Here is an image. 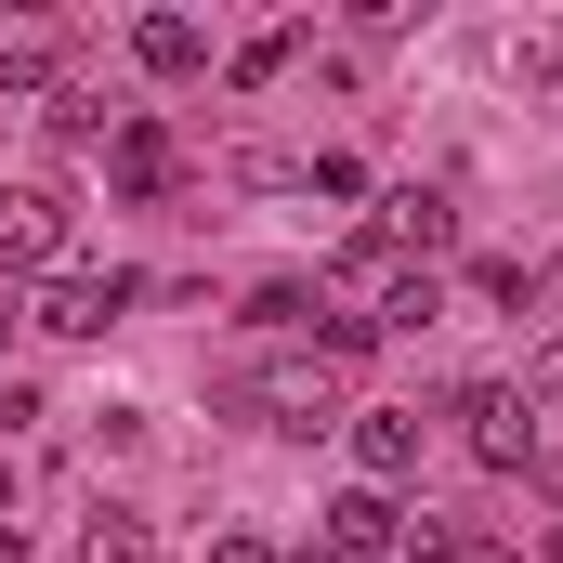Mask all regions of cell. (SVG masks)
<instances>
[{
	"mask_svg": "<svg viewBox=\"0 0 563 563\" xmlns=\"http://www.w3.org/2000/svg\"><path fill=\"white\" fill-rule=\"evenodd\" d=\"M66 236H79V197L53 170L0 184V276H66Z\"/></svg>",
	"mask_w": 563,
	"mask_h": 563,
	"instance_id": "2",
	"label": "cell"
},
{
	"mask_svg": "<svg viewBox=\"0 0 563 563\" xmlns=\"http://www.w3.org/2000/svg\"><path fill=\"white\" fill-rule=\"evenodd\" d=\"M367 236H380L394 263H420V276H432V250H459V197H445V184H394V197L367 210Z\"/></svg>",
	"mask_w": 563,
	"mask_h": 563,
	"instance_id": "4",
	"label": "cell"
},
{
	"mask_svg": "<svg viewBox=\"0 0 563 563\" xmlns=\"http://www.w3.org/2000/svg\"><path fill=\"white\" fill-rule=\"evenodd\" d=\"M250 314H263V328H314V288L276 276V288H250Z\"/></svg>",
	"mask_w": 563,
	"mask_h": 563,
	"instance_id": "13",
	"label": "cell"
},
{
	"mask_svg": "<svg viewBox=\"0 0 563 563\" xmlns=\"http://www.w3.org/2000/svg\"><path fill=\"white\" fill-rule=\"evenodd\" d=\"M236 407H250L263 432H354L328 354H263V367H236Z\"/></svg>",
	"mask_w": 563,
	"mask_h": 563,
	"instance_id": "1",
	"label": "cell"
},
{
	"mask_svg": "<svg viewBox=\"0 0 563 563\" xmlns=\"http://www.w3.org/2000/svg\"><path fill=\"white\" fill-rule=\"evenodd\" d=\"M551 563H563V525H551Z\"/></svg>",
	"mask_w": 563,
	"mask_h": 563,
	"instance_id": "18",
	"label": "cell"
},
{
	"mask_svg": "<svg viewBox=\"0 0 563 563\" xmlns=\"http://www.w3.org/2000/svg\"><path fill=\"white\" fill-rule=\"evenodd\" d=\"M132 66H144V79H197V66H210V26H197V13H144V26H132Z\"/></svg>",
	"mask_w": 563,
	"mask_h": 563,
	"instance_id": "9",
	"label": "cell"
},
{
	"mask_svg": "<svg viewBox=\"0 0 563 563\" xmlns=\"http://www.w3.org/2000/svg\"><path fill=\"white\" fill-rule=\"evenodd\" d=\"M525 407H563V341H538V367H525Z\"/></svg>",
	"mask_w": 563,
	"mask_h": 563,
	"instance_id": "14",
	"label": "cell"
},
{
	"mask_svg": "<svg viewBox=\"0 0 563 563\" xmlns=\"http://www.w3.org/2000/svg\"><path fill=\"white\" fill-rule=\"evenodd\" d=\"M314 538H328V563H407V511H394L380 485H354V498L314 511Z\"/></svg>",
	"mask_w": 563,
	"mask_h": 563,
	"instance_id": "5",
	"label": "cell"
},
{
	"mask_svg": "<svg viewBox=\"0 0 563 563\" xmlns=\"http://www.w3.org/2000/svg\"><path fill=\"white\" fill-rule=\"evenodd\" d=\"M407 563H445V551H407Z\"/></svg>",
	"mask_w": 563,
	"mask_h": 563,
	"instance_id": "19",
	"label": "cell"
},
{
	"mask_svg": "<svg viewBox=\"0 0 563 563\" xmlns=\"http://www.w3.org/2000/svg\"><path fill=\"white\" fill-rule=\"evenodd\" d=\"M0 341H13V301H0Z\"/></svg>",
	"mask_w": 563,
	"mask_h": 563,
	"instance_id": "17",
	"label": "cell"
},
{
	"mask_svg": "<svg viewBox=\"0 0 563 563\" xmlns=\"http://www.w3.org/2000/svg\"><path fill=\"white\" fill-rule=\"evenodd\" d=\"M301 66V26H263V40H236V92H263V79H288Z\"/></svg>",
	"mask_w": 563,
	"mask_h": 563,
	"instance_id": "12",
	"label": "cell"
},
{
	"mask_svg": "<svg viewBox=\"0 0 563 563\" xmlns=\"http://www.w3.org/2000/svg\"><path fill=\"white\" fill-rule=\"evenodd\" d=\"M40 132H53V144H92V132H106L92 79H53V92H40Z\"/></svg>",
	"mask_w": 563,
	"mask_h": 563,
	"instance_id": "11",
	"label": "cell"
},
{
	"mask_svg": "<svg viewBox=\"0 0 563 563\" xmlns=\"http://www.w3.org/2000/svg\"><path fill=\"white\" fill-rule=\"evenodd\" d=\"M354 472L394 498V485L420 472V420H407V407H354Z\"/></svg>",
	"mask_w": 563,
	"mask_h": 563,
	"instance_id": "7",
	"label": "cell"
},
{
	"mask_svg": "<svg viewBox=\"0 0 563 563\" xmlns=\"http://www.w3.org/2000/svg\"><path fill=\"white\" fill-rule=\"evenodd\" d=\"M538 314H551V341H563V263H538Z\"/></svg>",
	"mask_w": 563,
	"mask_h": 563,
	"instance_id": "15",
	"label": "cell"
},
{
	"mask_svg": "<svg viewBox=\"0 0 563 563\" xmlns=\"http://www.w3.org/2000/svg\"><path fill=\"white\" fill-rule=\"evenodd\" d=\"M459 420H472V459H485V472H538V407H525V380H472Z\"/></svg>",
	"mask_w": 563,
	"mask_h": 563,
	"instance_id": "3",
	"label": "cell"
},
{
	"mask_svg": "<svg viewBox=\"0 0 563 563\" xmlns=\"http://www.w3.org/2000/svg\"><path fill=\"white\" fill-rule=\"evenodd\" d=\"M106 170H119L132 197H170V184H184V144L157 132V119H119V132H106Z\"/></svg>",
	"mask_w": 563,
	"mask_h": 563,
	"instance_id": "8",
	"label": "cell"
},
{
	"mask_svg": "<svg viewBox=\"0 0 563 563\" xmlns=\"http://www.w3.org/2000/svg\"><path fill=\"white\" fill-rule=\"evenodd\" d=\"M210 563H276V551H263V538H210Z\"/></svg>",
	"mask_w": 563,
	"mask_h": 563,
	"instance_id": "16",
	"label": "cell"
},
{
	"mask_svg": "<svg viewBox=\"0 0 563 563\" xmlns=\"http://www.w3.org/2000/svg\"><path fill=\"white\" fill-rule=\"evenodd\" d=\"M79 563H157V538H144V511H92V538H79Z\"/></svg>",
	"mask_w": 563,
	"mask_h": 563,
	"instance_id": "10",
	"label": "cell"
},
{
	"mask_svg": "<svg viewBox=\"0 0 563 563\" xmlns=\"http://www.w3.org/2000/svg\"><path fill=\"white\" fill-rule=\"evenodd\" d=\"M144 301V276H40V328L53 341H92V328H119Z\"/></svg>",
	"mask_w": 563,
	"mask_h": 563,
	"instance_id": "6",
	"label": "cell"
}]
</instances>
